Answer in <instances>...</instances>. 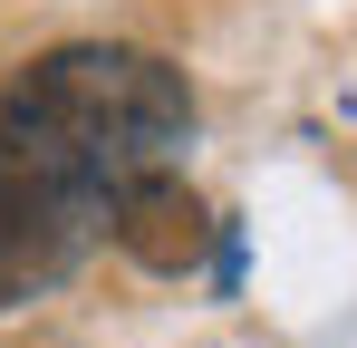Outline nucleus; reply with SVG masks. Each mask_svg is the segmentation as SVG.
<instances>
[{"label":"nucleus","instance_id":"f257e3e1","mask_svg":"<svg viewBox=\"0 0 357 348\" xmlns=\"http://www.w3.org/2000/svg\"><path fill=\"white\" fill-rule=\"evenodd\" d=\"M193 145V87L174 58L68 39L0 87V310L59 290L145 174Z\"/></svg>","mask_w":357,"mask_h":348},{"label":"nucleus","instance_id":"f03ea898","mask_svg":"<svg viewBox=\"0 0 357 348\" xmlns=\"http://www.w3.org/2000/svg\"><path fill=\"white\" fill-rule=\"evenodd\" d=\"M116 242L135 271H193L213 242H222V213H203V194L183 184V174H145L135 194L116 203Z\"/></svg>","mask_w":357,"mask_h":348}]
</instances>
